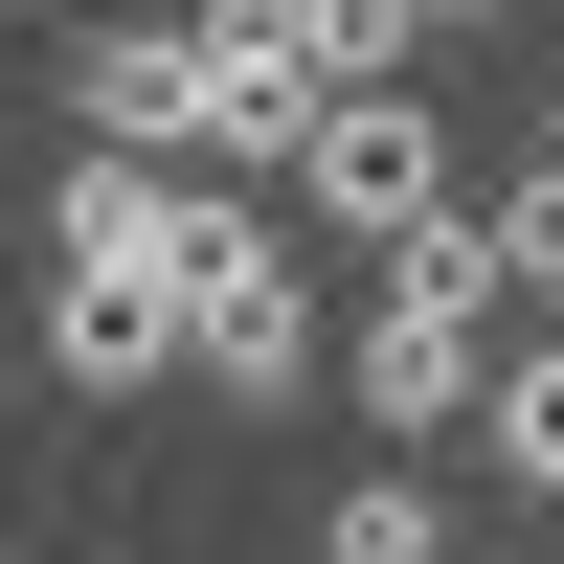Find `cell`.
<instances>
[{
  "mask_svg": "<svg viewBox=\"0 0 564 564\" xmlns=\"http://www.w3.org/2000/svg\"><path fill=\"white\" fill-rule=\"evenodd\" d=\"M475 361H497V249L430 204L406 249H361V339H339V384H361V430H384V452H430V430H475Z\"/></svg>",
  "mask_w": 564,
  "mask_h": 564,
  "instance_id": "cell-1",
  "label": "cell"
},
{
  "mask_svg": "<svg viewBox=\"0 0 564 564\" xmlns=\"http://www.w3.org/2000/svg\"><path fill=\"white\" fill-rule=\"evenodd\" d=\"M159 294H181V384H226V406H294L316 384V294H294V226L271 204H181Z\"/></svg>",
  "mask_w": 564,
  "mask_h": 564,
  "instance_id": "cell-2",
  "label": "cell"
},
{
  "mask_svg": "<svg viewBox=\"0 0 564 564\" xmlns=\"http://www.w3.org/2000/svg\"><path fill=\"white\" fill-rule=\"evenodd\" d=\"M294 204L339 226V249H406V226L452 204V135L406 113V90H316V135H294Z\"/></svg>",
  "mask_w": 564,
  "mask_h": 564,
  "instance_id": "cell-3",
  "label": "cell"
},
{
  "mask_svg": "<svg viewBox=\"0 0 564 564\" xmlns=\"http://www.w3.org/2000/svg\"><path fill=\"white\" fill-rule=\"evenodd\" d=\"M181 90H204V45H181L159 0H90V45H68V113L113 135V159H181Z\"/></svg>",
  "mask_w": 564,
  "mask_h": 564,
  "instance_id": "cell-4",
  "label": "cell"
},
{
  "mask_svg": "<svg viewBox=\"0 0 564 564\" xmlns=\"http://www.w3.org/2000/svg\"><path fill=\"white\" fill-rule=\"evenodd\" d=\"M45 384H90V406L181 384V294H135V271H45Z\"/></svg>",
  "mask_w": 564,
  "mask_h": 564,
  "instance_id": "cell-5",
  "label": "cell"
},
{
  "mask_svg": "<svg viewBox=\"0 0 564 564\" xmlns=\"http://www.w3.org/2000/svg\"><path fill=\"white\" fill-rule=\"evenodd\" d=\"M159 249H181V159H113V135H90V159L45 181V271H135V294H159Z\"/></svg>",
  "mask_w": 564,
  "mask_h": 564,
  "instance_id": "cell-6",
  "label": "cell"
},
{
  "mask_svg": "<svg viewBox=\"0 0 564 564\" xmlns=\"http://www.w3.org/2000/svg\"><path fill=\"white\" fill-rule=\"evenodd\" d=\"M181 45H204V23H181ZM294 135H316V68L204 45V90H181V159H204V181H294Z\"/></svg>",
  "mask_w": 564,
  "mask_h": 564,
  "instance_id": "cell-7",
  "label": "cell"
},
{
  "mask_svg": "<svg viewBox=\"0 0 564 564\" xmlns=\"http://www.w3.org/2000/svg\"><path fill=\"white\" fill-rule=\"evenodd\" d=\"M475 452L564 497V339H542V361H475Z\"/></svg>",
  "mask_w": 564,
  "mask_h": 564,
  "instance_id": "cell-8",
  "label": "cell"
},
{
  "mask_svg": "<svg viewBox=\"0 0 564 564\" xmlns=\"http://www.w3.org/2000/svg\"><path fill=\"white\" fill-rule=\"evenodd\" d=\"M316 564H452V497H430V475H339Z\"/></svg>",
  "mask_w": 564,
  "mask_h": 564,
  "instance_id": "cell-9",
  "label": "cell"
},
{
  "mask_svg": "<svg viewBox=\"0 0 564 564\" xmlns=\"http://www.w3.org/2000/svg\"><path fill=\"white\" fill-rule=\"evenodd\" d=\"M406 45H430L406 0H294V68L316 90H406Z\"/></svg>",
  "mask_w": 564,
  "mask_h": 564,
  "instance_id": "cell-10",
  "label": "cell"
},
{
  "mask_svg": "<svg viewBox=\"0 0 564 564\" xmlns=\"http://www.w3.org/2000/svg\"><path fill=\"white\" fill-rule=\"evenodd\" d=\"M475 249H497V294H542V339H564V159L520 181V204H475Z\"/></svg>",
  "mask_w": 564,
  "mask_h": 564,
  "instance_id": "cell-11",
  "label": "cell"
},
{
  "mask_svg": "<svg viewBox=\"0 0 564 564\" xmlns=\"http://www.w3.org/2000/svg\"><path fill=\"white\" fill-rule=\"evenodd\" d=\"M406 23H520V0H406Z\"/></svg>",
  "mask_w": 564,
  "mask_h": 564,
  "instance_id": "cell-12",
  "label": "cell"
},
{
  "mask_svg": "<svg viewBox=\"0 0 564 564\" xmlns=\"http://www.w3.org/2000/svg\"><path fill=\"white\" fill-rule=\"evenodd\" d=\"M542 159H564V90H542Z\"/></svg>",
  "mask_w": 564,
  "mask_h": 564,
  "instance_id": "cell-13",
  "label": "cell"
}]
</instances>
